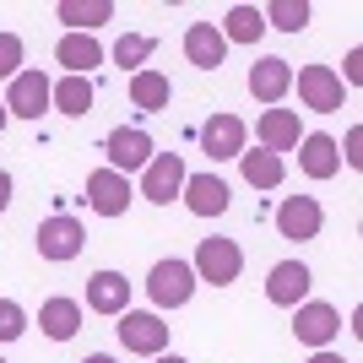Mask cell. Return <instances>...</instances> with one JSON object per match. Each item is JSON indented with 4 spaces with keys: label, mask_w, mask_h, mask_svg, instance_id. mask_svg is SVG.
Segmentation results:
<instances>
[{
    "label": "cell",
    "mask_w": 363,
    "mask_h": 363,
    "mask_svg": "<svg viewBox=\"0 0 363 363\" xmlns=\"http://www.w3.org/2000/svg\"><path fill=\"white\" fill-rule=\"evenodd\" d=\"M130 104H136L141 114H163V108L174 104V82H168L163 71H152V65H147V71L130 76Z\"/></svg>",
    "instance_id": "obj_21"
},
{
    "label": "cell",
    "mask_w": 363,
    "mask_h": 363,
    "mask_svg": "<svg viewBox=\"0 0 363 363\" xmlns=\"http://www.w3.org/2000/svg\"><path fill=\"white\" fill-rule=\"evenodd\" d=\"M152 49H157V44H152L147 33H125L120 44H114V65H125V71L136 76V71H147V60H152Z\"/></svg>",
    "instance_id": "obj_28"
},
{
    "label": "cell",
    "mask_w": 363,
    "mask_h": 363,
    "mask_svg": "<svg viewBox=\"0 0 363 363\" xmlns=\"http://www.w3.org/2000/svg\"><path fill=\"white\" fill-rule=\"evenodd\" d=\"M217 33H223V44H260L266 38V16H260V6H233Z\"/></svg>",
    "instance_id": "obj_25"
},
{
    "label": "cell",
    "mask_w": 363,
    "mask_h": 363,
    "mask_svg": "<svg viewBox=\"0 0 363 363\" xmlns=\"http://www.w3.org/2000/svg\"><path fill=\"white\" fill-rule=\"evenodd\" d=\"M250 147V130H244L239 114H212V120L201 125V152L212 157V163H228V157H239Z\"/></svg>",
    "instance_id": "obj_13"
},
{
    "label": "cell",
    "mask_w": 363,
    "mask_h": 363,
    "mask_svg": "<svg viewBox=\"0 0 363 363\" xmlns=\"http://www.w3.org/2000/svg\"><path fill=\"white\" fill-rule=\"evenodd\" d=\"M38 331H44L49 342H71V336L82 331V303H76V298H44V309H38Z\"/></svg>",
    "instance_id": "obj_22"
},
{
    "label": "cell",
    "mask_w": 363,
    "mask_h": 363,
    "mask_svg": "<svg viewBox=\"0 0 363 363\" xmlns=\"http://www.w3.org/2000/svg\"><path fill=\"white\" fill-rule=\"evenodd\" d=\"M130 201H136V184L125 179V174H114V168H92L87 174V206L98 217H125Z\"/></svg>",
    "instance_id": "obj_10"
},
{
    "label": "cell",
    "mask_w": 363,
    "mask_h": 363,
    "mask_svg": "<svg viewBox=\"0 0 363 363\" xmlns=\"http://www.w3.org/2000/svg\"><path fill=\"white\" fill-rule=\"evenodd\" d=\"M104 152H108V163L104 168H114V174H136V168H147L152 163V136L141 130V125H120V130H108V141H104Z\"/></svg>",
    "instance_id": "obj_9"
},
{
    "label": "cell",
    "mask_w": 363,
    "mask_h": 363,
    "mask_svg": "<svg viewBox=\"0 0 363 363\" xmlns=\"http://www.w3.org/2000/svg\"><path fill=\"white\" fill-rule=\"evenodd\" d=\"M120 342H125V352H141V358H157V352H168V325L157 309H125L120 315Z\"/></svg>",
    "instance_id": "obj_4"
},
{
    "label": "cell",
    "mask_w": 363,
    "mask_h": 363,
    "mask_svg": "<svg viewBox=\"0 0 363 363\" xmlns=\"http://www.w3.org/2000/svg\"><path fill=\"white\" fill-rule=\"evenodd\" d=\"M22 71V38L16 33H0V82H11Z\"/></svg>",
    "instance_id": "obj_30"
},
{
    "label": "cell",
    "mask_w": 363,
    "mask_h": 363,
    "mask_svg": "<svg viewBox=\"0 0 363 363\" xmlns=\"http://www.w3.org/2000/svg\"><path fill=\"white\" fill-rule=\"evenodd\" d=\"M55 60L65 65V76H92L104 65V44L92 33H65L60 44H55Z\"/></svg>",
    "instance_id": "obj_18"
},
{
    "label": "cell",
    "mask_w": 363,
    "mask_h": 363,
    "mask_svg": "<svg viewBox=\"0 0 363 363\" xmlns=\"http://www.w3.org/2000/svg\"><path fill=\"white\" fill-rule=\"evenodd\" d=\"M147 298H152V309L163 315V309H184V303L196 298V272H190V260H157L147 272Z\"/></svg>",
    "instance_id": "obj_2"
},
{
    "label": "cell",
    "mask_w": 363,
    "mask_h": 363,
    "mask_svg": "<svg viewBox=\"0 0 363 363\" xmlns=\"http://www.w3.org/2000/svg\"><path fill=\"white\" fill-rule=\"evenodd\" d=\"M293 92V65L282 55H266V60L250 65V98L255 104H282Z\"/></svg>",
    "instance_id": "obj_14"
},
{
    "label": "cell",
    "mask_w": 363,
    "mask_h": 363,
    "mask_svg": "<svg viewBox=\"0 0 363 363\" xmlns=\"http://www.w3.org/2000/svg\"><path fill=\"white\" fill-rule=\"evenodd\" d=\"M33 244H38V260L65 266V260H76L82 250H87V228H82V217L55 212V217H44V223L33 228Z\"/></svg>",
    "instance_id": "obj_1"
},
{
    "label": "cell",
    "mask_w": 363,
    "mask_h": 363,
    "mask_svg": "<svg viewBox=\"0 0 363 363\" xmlns=\"http://www.w3.org/2000/svg\"><path fill=\"white\" fill-rule=\"evenodd\" d=\"M223 55H228V44H223V33H217L212 22H190V28H184V60L196 65V71H217Z\"/></svg>",
    "instance_id": "obj_19"
},
{
    "label": "cell",
    "mask_w": 363,
    "mask_h": 363,
    "mask_svg": "<svg viewBox=\"0 0 363 363\" xmlns=\"http://www.w3.org/2000/svg\"><path fill=\"white\" fill-rule=\"evenodd\" d=\"M6 120H11V114H6V104H0V130H6Z\"/></svg>",
    "instance_id": "obj_37"
},
{
    "label": "cell",
    "mask_w": 363,
    "mask_h": 363,
    "mask_svg": "<svg viewBox=\"0 0 363 363\" xmlns=\"http://www.w3.org/2000/svg\"><path fill=\"white\" fill-rule=\"evenodd\" d=\"M22 331H28V309L16 298H0V342H16Z\"/></svg>",
    "instance_id": "obj_29"
},
{
    "label": "cell",
    "mask_w": 363,
    "mask_h": 363,
    "mask_svg": "<svg viewBox=\"0 0 363 363\" xmlns=\"http://www.w3.org/2000/svg\"><path fill=\"white\" fill-rule=\"evenodd\" d=\"M152 363H184V358H179V352H157Z\"/></svg>",
    "instance_id": "obj_35"
},
{
    "label": "cell",
    "mask_w": 363,
    "mask_h": 363,
    "mask_svg": "<svg viewBox=\"0 0 363 363\" xmlns=\"http://www.w3.org/2000/svg\"><path fill=\"white\" fill-rule=\"evenodd\" d=\"M342 87H358L363 82V49H347V60H342V76H336Z\"/></svg>",
    "instance_id": "obj_32"
},
{
    "label": "cell",
    "mask_w": 363,
    "mask_h": 363,
    "mask_svg": "<svg viewBox=\"0 0 363 363\" xmlns=\"http://www.w3.org/2000/svg\"><path fill=\"white\" fill-rule=\"evenodd\" d=\"M255 136H260L266 152L282 157V152H293L303 141V130H298V114H293V108H266V114L255 120Z\"/></svg>",
    "instance_id": "obj_16"
},
{
    "label": "cell",
    "mask_w": 363,
    "mask_h": 363,
    "mask_svg": "<svg viewBox=\"0 0 363 363\" xmlns=\"http://www.w3.org/2000/svg\"><path fill=\"white\" fill-rule=\"evenodd\" d=\"M293 336H298L303 347H331L336 336H342V309L336 303H320V298H303L293 309Z\"/></svg>",
    "instance_id": "obj_6"
},
{
    "label": "cell",
    "mask_w": 363,
    "mask_h": 363,
    "mask_svg": "<svg viewBox=\"0 0 363 363\" xmlns=\"http://www.w3.org/2000/svg\"><path fill=\"white\" fill-rule=\"evenodd\" d=\"M293 152H298V168L309 174V179H336V174H342V152H336L331 136H320V130L303 136Z\"/></svg>",
    "instance_id": "obj_20"
},
{
    "label": "cell",
    "mask_w": 363,
    "mask_h": 363,
    "mask_svg": "<svg viewBox=\"0 0 363 363\" xmlns=\"http://www.w3.org/2000/svg\"><path fill=\"white\" fill-rule=\"evenodd\" d=\"M309 288H315V277H309L303 260H277L272 272H266V298H272L277 309H298V303L309 298Z\"/></svg>",
    "instance_id": "obj_12"
},
{
    "label": "cell",
    "mask_w": 363,
    "mask_h": 363,
    "mask_svg": "<svg viewBox=\"0 0 363 363\" xmlns=\"http://www.w3.org/2000/svg\"><path fill=\"white\" fill-rule=\"evenodd\" d=\"M320 228H325V212H320L315 196H282V206H277V233L293 244H309L320 239Z\"/></svg>",
    "instance_id": "obj_11"
},
{
    "label": "cell",
    "mask_w": 363,
    "mask_h": 363,
    "mask_svg": "<svg viewBox=\"0 0 363 363\" xmlns=\"http://www.w3.org/2000/svg\"><path fill=\"white\" fill-rule=\"evenodd\" d=\"M190 272H196V282L228 288V282H239V272H244V250H239L233 239H201V244H196V260H190Z\"/></svg>",
    "instance_id": "obj_3"
},
{
    "label": "cell",
    "mask_w": 363,
    "mask_h": 363,
    "mask_svg": "<svg viewBox=\"0 0 363 363\" xmlns=\"http://www.w3.org/2000/svg\"><path fill=\"white\" fill-rule=\"evenodd\" d=\"M184 206L196 217H223L228 212V184L217 179V174H184Z\"/></svg>",
    "instance_id": "obj_17"
},
{
    "label": "cell",
    "mask_w": 363,
    "mask_h": 363,
    "mask_svg": "<svg viewBox=\"0 0 363 363\" xmlns=\"http://www.w3.org/2000/svg\"><path fill=\"white\" fill-rule=\"evenodd\" d=\"M6 206H11V174L0 168V212H6Z\"/></svg>",
    "instance_id": "obj_33"
},
{
    "label": "cell",
    "mask_w": 363,
    "mask_h": 363,
    "mask_svg": "<svg viewBox=\"0 0 363 363\" xmlns=\"http://www.w3.org/2000/svg\"><path fill=\"white\" fill-rule=\"evenodd\" d=\"M49 92H55V82H49L44 71H28V65H22V71L11 76V87H6L0 104H6L11 120H44L49 114Z\"/></svg>",
    "instance_id": "obj_5"
},
{
    "label": "cell",
    "mask_w": 363,
    "mask_h": 363,
    "mask_svg": "<svg viewBox=\"0 0 363 363\" xmlns=\"http://www.w3.org/2000/svg\"><path fill=\"white\" fill-rule=\"evenodd\" d=\"M184 157L179 152H152V163L141 168V196L152 201V206H168V201H179L184 190Z\"/></svg>",
    "instance_id": "obj_7"
},
{
    "label": "cell",
    "mask_w": 363,
    "mask_h": 363,
    "mask_svg": "<svg viewBox=\"0 0 363 363\" xmlns=\"http://www.w3.org/2000/svg\"><path fill=\"white\" fill-rule=\"evenodd\" d=\"M0 363H6V358H0Z\"/></svg>",
    "instance_id": "obj_38"
},
{
    "label": "cell",
    "mask_w": 363,
    "mask_h": 363,
    "mask_svg": "<svg viewBox=\"0 0 363 363\" xmlns=\"http://www.w3.org/2000/svg\"><path fill=\"white\" fill-rule=\"evenodd\" d=\"M239 168H244V184H255V190H277V184H282V174H288V168H282V157H277V152H266V147H244L239 152Z\"/></svg>",
    "instance_id": "obj_24"
},
{
    "label": "cell",
    "mask_w": 363,
    "mask_h": 363,
    "mask_svg": "<svg viewBox=\"0 0 363 363\" xmlns=\"http://www.w3.org/2000/svg\"><path fill=\"white\" fill-rule=\"evenodd\" d=\"M260 16H266V28L303 33L309 28V0H272V6H260Z\"/></svg>",
    "instance_id": "obj_27"
},
{
    "label": "cell",
    "mask_w": 363,
    "mask_h": 363,
    "mask_svg": "<svg viewBox=\"0 0 363 363\" xmlns=\"http://www.w3.org/2000/svg\"><path fill=\"white\" fill-rule=\"evenodd\" d=\"M49 108H60V114H71V120H82V114L92 108V76H60L55 92H49Z\"/></svg>",
    "instance_id": "obj_26"
},
{
    "label": "cell",
    "mask_w": 363,
    "mask_h": 363,
    "mask_svg": "<svg viewBox=\"0 0 363 363\" xmlns=\"http://www.w3.org/2000/svg\"><path fill=\"white\" fill-rule=\"evenodd\" d=\"M336 152H342V163H347V168H363V130H358V125L347 130V141H336Z\"/></svg>",
    "instance_id": "obj_31"
},
{
    "label": "cell",
    "mask_w": 363,
    "mask_h": 363,
    "mask_svg": "<svg viewBox=\"0 0 363 363\" xmlns=\"http://www.w3.org/2000/svg\"><path fill=\"white\" fill-rule=\"evenodd\" d=\"M71 33H98L104 22H114V0H60L55 11Z\"/></svg>",
    "instance_id": "obj_23"
},
{
    "label": "cell",
    "mask_w": 363,
    "mask_h": 363,
    "mask_svg": "<svg viewBox=\"0 0 363 363\" xmlns=\"http://www.w3.org/2000/svg\"><path fill=\"white\" fill-rule=\"evenodd\" d=\"M87 309L120 320L125 309H130V282H125V272H92L87 277Z\"/></svg>",
    "instance_id": "obj_15"
},
{
    "label": "cell",
    "mask_w": 363,
    "mask_h": 363,
    "mask_svg": "<svg viewBox=\"0 0 363 363\" xmlns=\"http://www.w3.org/2000/svg\"><path fill=\"white\" fill-rule=\"evenodd\" d=\"M82 363H120V358H108V352H92V358H82Z\"/></svg>",
    "instance_id": "obj_36"
},
{
    "label": "cell",
    "mask_w": 363,
    "mask_h": 363,
    "mask_svg": "<svg viewBox=\"0 0 363 363\" xmlns=\"http://www.w3.org/2000/svg\"><path fill=\"white\" fill-rule=\"evenodd\" d=\"M309 363H347V358H342V352H331V347H320V352H315Z\"/></svg>",
    "instance_id": "obj_34"
},
{
    "label": "cell",
    "mask_w": 363,
    "mask_h": 363,
    "mask_svg": "<svg viewBox=\"0 0 363 363\" xmlns=\"http://www.w3.org/2000/svg\"><path fill=\"white\" fill-rule=\"evenodd\" d=\"M293 87H298V104L315 108V114H336V108L347 104V87L336 82L331 65H303V71L293 76Z\"/></svg>",
    "instance_id": "obj_8"
}]
</instances>
